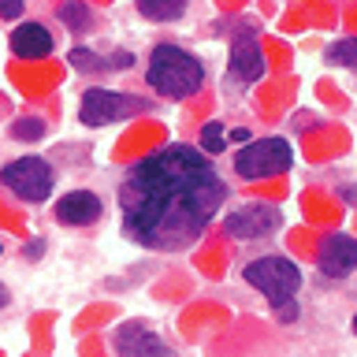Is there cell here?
Listing matches in <instances>:
<instances>
[{
	"label": "cell",
	"instance_id": "cell-17",
	"mask_svg": "<svg viewBox=\"0 0 357 357\" xmlns=\"http://www.w3.org/2000/svg\"><path fill=\"white\" fill-rule=\"evenodd\" d=\"M71 63L78 67V71H105L100 56H97V52H89V49H75V52H71Z\"/></svg>",
	"mask_w": 357,
	"mask_h": 357
},
{
	"label": "cell",
	"instance_id": "cell-16",
	"mask_svg": "<svg viewBox=\"0 0 357 357\" xmlns=\"http://www.w3.org/2000/svg\"><path fill=\"white\" fill-rule=\"evenodd\" d=\"M201 145H205V153H223V123H205Z\"/></svg>",
	"mask_w": 357,
	"mask_h": 357
},
{
	"label": "cell",
	"instance_id": "cell-12",
	"mask_svg": "<svg viewBox=\"0 0 357 357\" xmlns=\"http://www.w3.org/2000/svg\"><path fill=\"white\" fill-rule=\"evenodd\" d=\"M11 52L19 60H41V56L52 52V33L41 26V22H22V26L11 33Z\"/></svg>",
	"mask_w": 357,
	"mask_h": 357
},
{
	"label": "cell",
	"instance_id": "cell-2",
	"mask_svg": "<svg viewBox=\"0 0 357 357\" xmlns=\"http://www.w3.org/2000/svg\"><path fill=\"white\" fill-rule=\"evenodd\" d=\"M145 78H149V86L156 89V93L183 100V97L201 89V82H205V67H201L186 49H178V45H156L153 56H149V71H145Z\"/></svg>",
	"mask_w": 357,
	"mask_h": 357
},
{
	"label": "cell",
	"instance_id": "cell-18",
	"mask_svg": "<svg viewBox=\"0 0 357 357\" xmlns=\"http://www.w3.org/2000/svg\"><path fill=\"white\" fill-rule=\"evenodd\" d=\"M11 134H15V138H41L45 127H41V119H19L15 127H11Z\"/></svg>",
	"mask_w": 357,
	"mask_h": 357
},
{
	"label": "cell",
	"instance_id": "cell-1",
	"mask_svg": "<svg viewBox=\"0 0 357 357\" xmlns=\"http://www.w3.org/2000/svg\"><path fill=\"white\" fill-rule=\"evenodd\" d=\"M223 183L190 145H164L123 178L127 234L153 250H183L212 223L223 205Z\"/></svg>",
	"mask_w": 357,
	"mask_h": 357
},
{
	"label": "cell",
	"instance_id": "cell-5",
	"mask_svg": "<svg viewBox=\"0 0 357 357\" xmlns=\"http://www.w3.org/2000/svg\"><path fill=\"white\" fill-rule=\"evenodd\" d=\"M294 164V153L283 138H264V142H250L245 149L234 156V172L242 178H268V175H283Z\"/></svg>",
	"mask_w": 357,
	"mask_h": 357
},
{
	"label": "cell",
	"instance_id": "cell-11",
	"mask_svg": "<svg viewBox=\"0 0 357 357\" xmlns=\"http://www.w3.org/2000/svg\"><path fill=\"white\" fill-rule=\"evenodd\" d=\"M231 75H238L242 82H253V78L264 75V56L257 49V33L242 30L231 45Z\"/></svg>",
	"mask_w": 357,
	"mask_h": 357
},
{
	"label": "cell",
	"instance_id": "cell-9",
	"mask_svg": "<svg viewBox=\"0 0 357 357\" xmlns=\"http://www.w3.org/2000/svg\"><path fill=\"white\" fill-rule=\"evenodd\" d=\"M317 261H320V272L331 275V279L350 275L354 264H357V242L350 238V234H328V238L320 242Z\"/></svg>",
	"mask_w": 357,
	"mask_h": 357
},
{
	"label": "cell",
	"instance_id": "cell-6",
	"mask_svg": "<svg viewBox=\"0 0 357 357\" xmlns=\"http://www.w3.org/2000/svg\"><path fill=\"white\" fill-rule=\"evenodd\" d=\"M0 183L22 201H45L52 194V167L41 156H19L0 172Z\"/></svg>",
	"mask_w": 357,
	"mask_h": 357
},
{
	"label": "cell",
	"instance_id": "cell-20",
	"mask_svg": "<svg viewBox=\"0 0 357 357\" xmlns=\"http://www.w3.org/2000/svg\"><path fill=\"white\" fill-rule=\"evenodd\" d=\"M298 317V305L294 301H283V305H279V320H294Z\"/></svg>",
	"mask_w": 357,
	"mask_h": 357
},
{
	"label": "cell",
	"instance_id": "cell-14",
	"mask_svg": "<svg viewBox=\"0 0 357 357\" xmlns=\"http://www.w3.org/2000/svg\"><path fill=\"white\" fill-rule=\"evenodd\" d=\"M328 60L339 63V67H354V60H357V41H354V38L335 41L331 49H328Z\"/></svg>",
	"mask_w": 357,
	"mask_h": 357
},
{
	"label": "cell",
	"instance_id": "cell-15",
	"mask_svg": "<svg viewBox=\"0 0 357 357\" xmlns=\"http://www.w3.org/2000/svg\"><path fill=\"white\" fill-rule=\"evenodd\" d=\"M60 19L67 22V26H75V30H86L89 22H93V15H89L86 4H63L60 8Z\"/></svg>",
	"mask_w": 357,
	"mask_h": 357
},
{
	"label": "cell",
	"instance_id": "cell-8",
	"mask_svg": "<svg viewBox=\"0 0 357 357\" xmlns=\"http://www.w3.org/2000/svg\"><path fill=\"white\" fill-rule=\"evenodd\" d=\"M279 208L275 205H242L234 208L227 216V234H234V238H264V234H272L279 227Z\"/></svg>",
	"mask_w": 357,
	"mask_h": 357
},
{
	"label": "cell",
	"instance_id": "cell-21",
	"mask_svg": "<svg viewBox=\"0 0 357 357\" xmlns=\"http://www.w3.org/2000/svg\"><path fill=\"white\" fill-rule=\"evenodd\" d=\"M4 305H8V290L0 287V309H4Z\"/></svg>",
	"mask_w": 357,
	"mask_h": 357
},
{
	"label": "cell",
	"instance_id": "cell-7",
	"mask_svg": "<svg viewBox=\"0 0 357 357\" xmlns=\"http://www.w3.org/2000/svg\"><path fill=\"white\" fill-rule=\"evenodd\" d=\"M112 346H116L119 357H172V346L138 320L123 324V328L112 335Z\"/></svg>",
	"mask_w": 357,
	"mask_h": 357
},
{
	"label": "cell",
	"instance_id": "cell-13",
	"mask_svg": "<svg viewBox=\"0 0 357 357\" xmlns=\"http://www.w3.org/2000/svg\"><path fill=\"white\" fill-rule=\"evenodd\" d=\"M138 11L145 19H153V22H172V19H178L186 11V4L183 0H142Z\"/></svg>",
	"mask_w": 357,
	"mask_h": 357
},
{
	"label": "cell",
	"instance_id": "cell-19",
	"mask_svg": "<svg viewBox=\"0 0 357 357\" xmlns=\"http://www.w3.org/2000/svg\"><path fill=\"white\" fill-rule=\"evenodd\" d=\"M0 15H4V19H19L22 4H19V0H0Z\"/></svg>",
	"mask_w": 357,
	"mask_h": 357
},
{
	"label": "cell",
	"instance_id": "cell-3",
	"mask_svg": "<svg viewBox=\"0 0 357 357\" xmlns=\"http://www.w3.org/2000/svg\"><path fill=\"white\" fill-rule=\"evenodd\" d=\"M245 283L257 287L261 294L272 301L279 309L283 301H294L298 287H301V272L294 261H287V257H257V261L245 264Z\"/></svg>",
	"mask_w": 357,
	"mask_h": 357
},
{
	"label": "cell",
	"instance_id": "cell-4",
	"mask_svg": "<svg viewBox=\"0 0 357 357\" xmlns=\"http://www.w3.org/2000/svg\"><path fill=\"white\" fill-rule=\"evenodd\" d=\"M138 112H149V105H145L142 97H134V93H116V89H86L78 116H82L86 127H108V123H123V119L138 116Z\"/></svg>",
	"mask_w": 357,
	"mask_h": 357
},
{
	"label": "cell",
	"instance_id": "cell-10",
	"mask_svg": "<svg viewBox=\"0 0 357 357\" xmlns=\"http://www.w3.org/2000/svg\"><path fill=\"white\" fill-rule=\"evenodd\" d=\"M56 220L67 223V227H86V223L100 220V197L89 194V190H75V194H63L56 201Z\"/></svg>",
	"mask_w": 357,
	"mask_h": 357
}]
</instances>
